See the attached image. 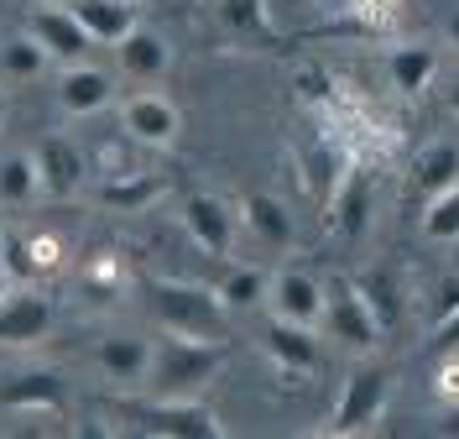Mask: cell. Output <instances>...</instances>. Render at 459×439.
Wrapping results in <instances>:
<instances>
[{
    "label": "cell",
    "mask_w": 459,
    "mask_h": 439,
    "mask_svg": "<svg viewBox=\"0 0 459 439\" xmlns=\"http://www.w3.org/2000/svg\"><path fill=\"white\" fill-rule=\"evenodd\" d=\"M350 11H355V16L344 22V31H366V37H381V31L392 27V16H397V0H355Z\"/></svg>",
    "instance_id": "f546056e"
},
{
    "label": "cell",
    "mask_w": 459,
    "mask_h": 439,
    "mask_svg": "<svg viewBox=\"0 0 459 439\" xmlns=\"http://www.w3.org/2000/svg\"><path fill=\"white\" fill-rule=\"evenodd\" d=\"M68 11L84 22V31L94 37V42H105V48H115L126 31L136 27V5L131 0H68Z\"/></svg>",
    "instance_id": "2e32d148"
},
{
    "label": "cell",
    "mask_w": 459,
    "mask_h": 439,
    "mask_svg": "<svg viewBox=\"0 0 459 439\" xmlns=\"http://www.w3.org/2000/svg\"><path fill=\"white\" fill-rule=\"evenodd\" d=\"M449 42H455V48H459V11H455V16H449Z\"/></svg>",
    "instance_id": "8d00e7d4"
},
{
    "label": "cell",
    "mask_w": 459,
    "mask_h": 439,
    "mask_svg": "<svg viewBox=\"0 0 459 439\" xmlns=\"http://www.w3.org/2000/svg\"><path fill=\"white\" fill-rule=\"evenodd\" d=\"M266 303H272V320H292L314 329L324 314V283L303 267H282L277 277H266Z\"/></svg>",
    "instance_id": "52a82bcc"
},
{
    "label": "cell",
    "mask_w": 459,
    "mask_h": 439,
    "mask_svg": "<svg viewBox=\"0 0 459 439\" xmlns=\"http://www.w3.org/2000/svg\"><path fill=\"white\" fill-rule=\"evenodd\" d=\"M37 173H42V194H53V199H68V194H79V183H84V152L68 142V136H48V142H37Z\"/></svg>",
    "instance_id": "7c38bea8"
},
{
    "label": "cell",
    "mask_w": 459,
    "mask_h": 439,
    "mask_svg": "<svg viewBox=\"0 0 459 439\" xmlns=\"http://www.w3.org/2000/svg\"><path fill=\"white\" fill-rule=\"evenodd\" d=\"M5 116H11V105H5V89H0V131H5Z\"/></svg>",
    "instance_id": "74e56055"
},
{
    "label": "cell",
    "mask_w": 459,
    "mask_h": 439,
    "mask_svg": "<svg viewBox=\"0 0 459 439\" xmlns=\"http://www.w3.org/2000/svg\"><path fill=\"white\" fill-rule=\"evenodd\" d=\"M214 293L225 309H256V303H266V272L261 267H230Z\"/></svg>",
    "instance_id": "484cf974"
},
{
    "label": "cell",
    "mask_w": 459,
    "mask_h": 439,
    "mask_svg": "<svg viewBox=\"0 0 459 439\" xmlns=\"http://www.w3.org/2000/svg\"><path fill=\"white\" fill-rule=\"evenodd\" d=\"M438 435L459 439V403H449V408H444V418H438Z\"/></svg>",
    "instance_id": "d590c367"
},
{
    "label": "cell",
    "mask_w": 459,
    "mask_h": 439,
    "mask_svg": "<svg viewBox=\"0 0 459 439\" xmlns=\"http://www.w3.org/2000/svg\"><path fill=\"white\" fill-rule=\"evenodd\" d=\"M89 293H115L120 288V267L105 257V262H94V272H89V283H84Z\"/></svg>",
    "instance_id": "d6a6232c"
},
{
    "label": "cell",
    "mask_w": 459,
    "mask_h": 439,
    "mask_svg": "<svg viewBox=\"0 0 459 439\" xmlns=\"http://www.w3.org/2000/svg\"><path fill=\"white\" fill-rule=\"evenodd\" d=\"M386 398H392V372H386V366H360V372H350L340 403H334V418H329V435H366L371 424H381Z\"/></svg>",
    "instance_id": "277c9868"
},
{
    "label": "cell",
    "mask_w": 459,
    "mask_h": 439,
    "mask_svg": "<svg viewBox=\"0 0 459 439\" xmlns=\"http://www.w3.org/2000/svg\"><path fill=\"white\" fill-rule=\"evenodd\" d=\"M48 63H53L48 48H42L31 31H16V37L0 42V68H5V79H22V84H27V79H42Z\"/></svg>",
    "instance_id": "cb8c5ba5"
},
{
    "label": "cell",
    "mask_w": 459,
    "mask_h": 439,
    "mask_svg": "<svg viewBox=\"0 0 459 439\" xmlns=\"http://www.w3.org/2000/svg\"><path fill=\"white\" fill-rule=\"evenodd\" d=\"M344 173H350V162H344V152L334 142H308L303 146V183H308V194H314L318 205L334 199V189L344 183Z\"/></svg>",
    "instance_id": "ffe728a7"
},
{
    "label": "cell",
    "mask_w": 459,
    "mask_h": 439,
    "mask_svg": "<svg viewBox=\"0 0 459 439\" xmlns=\"http://www.w3.org/2000/svg\"><path fill=\"white\" fill-rule=\"evenodd\" d=\"M27 31L48 48V58H53V63H79L89 48H94V37L84 31V22H79L68 5H37Z\"/></svg>",
    "instance_id": "9c48e42d"
},
{
    "label": "cell",
    "mask_w": 459,
    "mask_h": 439,
    "mask_svg": "<svg viewBox=\"0 0 459 439\" xmlns=\"http://www.w3.org/2000/svg\"><path fill=\"white\" fill-rule=\"evenodd\" d=\"M433 351H438V356L459 351V303L449 309V314H438V329H433Z\"/></svg>",
    "instance_id": "1f68e13d"
},
{
    "label": "cell",
    "mask_w": 459,
    "mask_h": 439,
    "mask_svg": "<svg viewBox=\"0 0 459 439\" xmlns=\"http://www.w3.org/2000/svg\"><path fill=\"white\" fill-rule=\"evenodd\" d=\"M0 267H5V277H11V283H31V277L42 272L27 241H22V235H5V231H0Z\"/></svg>",
    "instance_id": "f1b7e54d"
},
{
    "label": "cell",
    "mask_w": 459,
    "mask_h": 439,
    "mask_svg": "<svg viewBox=\"0 0 459 439\" xmlns=\"http://www.w3.org/2000/svg\"><path fill=\"white\" fill-rule=\"evenodd\" d=\"M115 100V79L105 68H94V63H63V74H57V105H63V116H100L105 105Z\"/></svg>",
    "instance_id": "30bf717a"
},
{
    "label": "cell",
    "mask_w": 459,
    "mask_h": 439,
    "mask_svg": "<svg viewBox=\"0 0 459 439\" xmlns=\"http://www.w3.org/2000/svg\"><path fill=\"white\" fill-rule=\"evenodd\" d=\"M266 356H272L282 372H314L318 366V340H314L308 324L272 320L266 324Z\"/></svg>",
    "instance_id": "5bb4252c"
},
{
    "label": "cell",
    "mask_w": 459,
    "mask_h": 439,
    "mask_svg": "<svg viewBox=\"0 0 459 439\" xmlns=\"http://www.w3.org/2000/svg\"><path fill=\"white\" fill-rule=\"evenodd\" d=\"M27 246H31V257H37V267H42V272H48V267H57V241H53V235H31Z\"/></svg>",
    "instance_id": "e575fe53"
},
{
    "label": "cell",
    "mask_w": 459,
    "mask_h": 439,
    "mask_svg": "<svg viewBox=\"0 0 459 439\" xmlns=\"http://www.w3.org/2000/svg\"><path fill=\"white\" fill-rule=\"evenodd\" d=\"M0 408H63L57 372H11L0 377Z\"/></svg>",
    "instance_id": "e0dca14e"
},
{
    "label": "cell",
    "mask_w": 459,
    "mask_h": 439,
    "mask_svg": "<svg viewBox=\"0 0 459 439\" xmlns=\"http://www.w3.org/2000/svg\"><path fill=\"white\" fill-rule=\"evenodd\" d=\"M42 194V173H37V157L31 152H5L0 157V205L22 209Z\"/></svg>",
    "instance_id": "44dd1931"
},
{
    "label": "cell",
    "mask_w": 459,
    "mask_h": 439,
    "mask_svg": "<svg viewBox=\"0 0 459 439\" xmlns=\"http://www.w3.org/2000/svg\"><path fill=\"white\" fill-rule=\"evenodd\" d=\"M146 435H162V439H220V418L214 408H204L199 398H157V403H136L126 408Z\"/></svg>",
    "instance_id": "5b68a950"
},
{
    "label": "cell",
    "mask_w": 459,
    "mask_h": 439,
    "mask_svg": "<svg viewBox=\"0 0 459 439\" xmlns=\"http://www.w3.org/2000/svg\"><path fill=\"white\" fill-rule=\"evenodd\" d=\"M37 5H68V0H37Z\"/></svg>",
    "instance_id": "60d3db41"
},
{
    "label": "cell",
    "mask_w": 459,
    "mask_h": 439,
    "mask_svg": "<svg viewBox=\"0 0 459 439\" xmlns=\"http://www.w3.org/2000/svg\"><path fill=\"white\" fill-rule=\"evenodd\" d=\"M438 398H444V403H459V356L455 351L438 366Z\"/></svg>",
    "instance_id": "836d02e7"
},
{
    "label": "cell",
    "mask_w": 459,
    "mask_h": 439,
    "mask_svg": "<svg viewBox=\"0 0 459 439\" xmlns=\"http://www.w3.org/2000/svg\"><path fill=\"white\" fill-rule=\"evenodd\" d=\"M183 231L194 235V246L209 257H230L235 251V209L220 194H188L183 199Z\"/></svg>",
    "instance_id": "ba28073f"
},
{
    "label": "cell",
    "mask_w": 459,
    "mask_h": 439,
    "mask_svg": "<svg viewBox=\"0 0 459 439\" xmlns=\"http://www.w3.org/2000/svg\"><path fill=\"white\" fill-rule=\"evenodd\" d=\"M329 205L340 209V231L355 241V235L366 231V220H371V183H366V173H355V168H350Z\"/></svg>",
    "instance_id": "d4e9b609"
},
{
    "label": "cell",
    "mask_w": 459,
    "mask_h": 439,
    "mask_svg": "<svg viewBox=\"0 0 459 439\" xmlns=\"http://www.w3.org/2000/svg\"><path fill=\"white\" fill-rule=\"evenodd\" d=\"M423 235L429 241H459V183L423 199Z\"/></svg>",
    "instance_id": "4316f807"
},
{
    "label": "cell",
    "mask_w": 459,
    "mask_h": 439,
    "mask_svg": "<svg viewBox=\"0 0 459 439\" xmlns=\"http://www.w3.org/2000/svg\"><path fill=\"white\" fill-rule=\"evenodd\" d=\"M412 183H418V194L433 199V194H444L449 183H459V146L455 142H433L418 162H412Z\"/></svg>",
    "instance_id": "7402d4cb"
},
{
    "label": "cell",
    "mask_w": 459,
    "mask_h": 439,
    "mask_svg": "<svg viewBox=\"0 0 459 439\" xmlns=\"http://www.w3.org/2000/svg\"><path fill=\"white\" fill-rule=\"evenodd\" d=\"M94 366H100L110 382H146L152 340H142V335H105L100 351H94Z\"/></svg>",
    "instance_id": "4fadbf2b"
},
{
    "label": "cell",
    "mask_w": 459,
    "mask_h": 439,
    "mask_svg": "<svg viewBox=\"0 0 459 439\" xmlns=\"http://www.w3.org/2000/svg\"><path fill=\"white\" fill-rule=\"evenodd\" d=\"M318 5H324V0H318Z\"/></svg>",
    "instance_id": "b9f144b4"
},
{
    "label": "cell",
    "mask_w": 459,
    "mask_h": 439,
    "mask_svg": "<svg viewBox=\"0 0 459 439\" xmlns=\"http://www.w3.org/2000/svg\"><path fill=\"white\" fill-rule=\"evenodd\" d=\"M355 288H360V298L371 303L376 324H381V335H386V329L397 324V288H392V277H386V272H371V277H360Z\"/></svg>",
    "instance_id": "83f0119b"
},
{
    "label": "cell",
    "mask_w": 459,
    "mask_h": 439,
    "mask_svg": "<svg viewBox=\"0 0 459 439\" xmlns=\"http://www.w3.org/2000/svg\"><path fill=\"white\" fill-rule=\"evenodd\" d=\"M11 288H16V283H11V277H5V267H0V298H5Z\"/></svg>",
    "instance_id": "ab89813d"
},
{
    "label": "cell",
    "mask_w": 459,
    "mask_h": 439,
    "mask_svg": "<svg viewBox=\"0 0 459 439\" xmlns=\"http://www.w3.org/2000/svg\"><path fill=\"white\" fill-rule=\"evenodd\" d=\"M146 298H152V309H157L162 329L199 335V340H220V335H225L230 309L220 303V293L214 288L178 283V277H152V283H146Z\"/></svg>",
    "instance_id": "7a4b0ae2"
},
{
    "label": "cell",
    "mask_w": 459,
    "mask_h": 439,
    "mask_svg": "<svg viewBox=\"0 0 459 439\" xmlns=\"http://www.w3.org/2000/svg\"><path fill=\"white\" fill-rule=\"evenodd\" d=\"M225 27H235L240 37H261V31H266L261 0H225Z\"/></svg>",
    "instance_id": "4dcf8cb0"
},
{
    "label": "cell",
    "mask_w": 459,
    "mask_h": 439,
    "mask_svg": "<svg viewBox=\"0 0 459 439\" xmlns=\"http://www.w3.org/2000/svg\"><path fill=\"white\" fill-rule=\"evenodd\" d=\"M178 126H183L178 105L168 94H157V89H142V94H131L120 105V131L142 146H172L178 142Z\"/></svg>",
    "instance_id": "8992f818"
},
{
    "label": "cell",
    "mask_w": 459,
    "mask_h": 439,
    "mask_svg": "<svg viewBox=\"0 0 459 439\" xmlns=\"http://www.w3.org/2000/svg\"><path fill=\"white\" fill-rule=\"evenodd\" d=\"M240 220L251 225V235H256L261 246H272V251H287V246H292V215H287L282 199H272V194H246Z\"/></svg>",
    "instance_id": "ac0fdd59"
},
{
    "label": "cell",
    "mask_w": 459,
    "mask_h": 439,
    "mask_svg": "<svg viewBox=\"0 0 459 439\" xmlns=\"http://www.w3.org/2000/svg\"><path fill=\"white\" fill-rule=\"evenodd\" d=\"M318 324L329 329V340H340L344 351H376L381 346V324H376L371 303L360 298V288L350 277L324 283V314Z\"/></svg>",
    "instance_id": "3957f363"
},
{
    "label": "cell",
    "mask_w": 459,
    "mask_h": 439,
    "mask_svg": "<svg viewBox=\"0 0 459 439\" xmlns=\"http://www.w3.org/2000/svg\"><path fill=\"white\" fill-rule=\"evenodd\" d=\"M53 329V303L42 293H5L0 298V346H37Z\"/></svg>",
    "instance_id": "8fae6325"
},
{
    "label": "cell",
    "mask_w": 459,
    "mask_h": 439,
    "mask_svg": "<svg viewBox=\"0 0 459 439\" xmlns=\"http://www.w3.org/2000/svg\"><path fill=\"white\" fill-rule=\"evenodd\" d=\"M386 74H392V89L397 94H423L438 74V53L423 48V42H402L386 53Z\"/></svg>",
    "instance_id": "d6986e66"
},
{
    "label": "cell",
    "mask_w": 459,
    "mask_h": 439,
    "mask_svg": "<svg viewBox=\"0 0 459 439\" xmlns=\"http://www.w3.org/2000/svg\"><path fill=\"white\" fill-rule=\"evenodd\" d=\"M449 110L459 116V84H449Z\"/></svg>",
    "instance_id": "f35d334b"
},
{
    "label": "cell",
    "mask_w": 459,
    "mask_h": 439,
    "mask_svg": "<svg viewBox=\"0 0 459 439\" xmlns=\"http://www.w3.org/2000/svg\"><path fill=\"white\" fill-rule=\"evenodd\" d=\"M162 178H152V173H131V178H110L105 189H100V205L105 209H120V215H136V209L146 205H157L162 199Z\"/></svg>",
    "instance_id": "603a6c76"
},
{
    "label": "cell",
    "mask_w": 459,
    "mask_h": 439,
    "mask_svg": "<svg viewBox=\"0 0 459 439\" xmlns=\"http://www.w3.org/2000/svg\"><path fill=\"white\" fill-rule=\"evenodd\" d=\"M220 361H225V346H220V340H199V335H178V329H168V340L152 346L146 377L157 382L162 398H194L204 382L220 372Z\"/></svg>",
    "instance_id": "6da1fadb"
},
{
    "label": "cell",
    "mask_w": 459,
    "mask_h": 439,
    "mask_svg": "<svg viewBox=\"0 0 459 439\" xmlns=\"http://www.w3.org/2000/svg\"><path fill=\"white\" fill-rule=\"evenodd\" d=\"M115 58H120V68H126L131 79H162L172 53H168V42H162L157 31H146L142 22H136V27L115 42Z\"/></svg>",
    "instance_id": "9a60e30c"
}]
</instances>
